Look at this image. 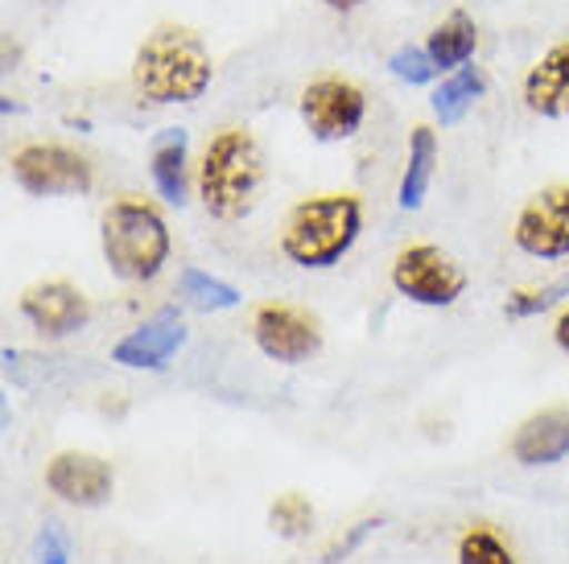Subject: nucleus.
I'll list each match as a JSON object with an SVG mask.
<instances>
[{"label": "nucleus", "instance_id": "5", "mask_svg": "<svg viewBox=\"0 0 569 564\" xmlns=\"http://www.w3.org/2000/svg\"><path fill=\"white\" fill-rule=\"evenodd\" d=\"M392 289L426 310H446L467 293V272L433 243H413L392 264Z\"/></svg>", "mask_w": 569, "mask_h": 564}, {"label": "nucleus", "instance_id": "15", "mask_svg": "<svg viewBox=\"0 0 569 564\" xmlns=\"http://www.w3.org/2000/svg\"><path fill=\"white\" fill-rule=\"evenodd\" d=\"M186 128H166L153 141V157H149V173H153L157 194L170 207L186 202Z\"/></svg>", "mask_w": 569, "mask_h": 564}, {"label": "nucleus", "instance_id": "4", "mask_svg": "<svg viewBox=\"0 0 569 564\" xmlns=\"http://www.w3.org/2000/svg\"><path fill=\"white\" fill-rule=\"evenodd\" d=\"M100 248L108 269L120 281H153L157 272L170 264V226L166 219L137 198L112 202L100 219Z\"/></svg>", "mask_w": 569, "mask_h": 564}, {"label": "nucleus", "instance_id": "1", "mask_svg": "<svg viewBox=\"0 0 569 564\" xmlns=\"http://www.w3.org/2000/svg\"><path fill=\"white\" fill-rule=\"evenodd\" d=\"M211 54L199 33L182 26H161L141 42L132 58V87L149 103H194L211 87Z\"/></svg>", "mask_w": 569, "mask_h": 564}, {"label": "nucleus", "instance_id": "10", "mask_svg": "<svg viewBox=\"0 0 569 564\" xmlns=\"http://www.w3.org/2000/svg\"><path fill=\"white\" fill-rule=\"evenodd\" d=\"M21 318H26L42 339H71L91 322V301L74 284L46 281L21 293Z\"/></svg>", "mask_w": 569, "mask_h": 564}, {"label": "nucleus", "instance_id": "13", "mask_svg": "<svg viewBox=\"0 0 569 564\" xmlns=\"http://www.w3.org/2000/svg\"><path fill=\"white\" fill-rule=\"evenodd\" d=\"M525 108L545 120H569V42L545 50L541 62L525 74Z\"/></svg>", "mask_w": 569, "mask_h": 564}, {"label": "nucleus", "instance_id": "18", "mask_svg": "<svg viewBox=\"0 0 569 564\" xmlns=\"http://www.w3.org/2000/svg\"><path fill=\"white\" fill-rule=\"evenodd\" d=\"M483 87H487V79L475 71V67H458V71L433 91L429 108H433V115H438L441 124H462L467 112L475 108V99L483 95Z\"/></svg>", "mask_w": 569, "mask_h": 564}, {"label": "nucleus", "instance_id": "12", "mask_svg": "<svg viewBox=\"0 0 569 564\" xmlns=\"http://www.w3.org/2000/svg\"><path fill=\"white\" fill-rule=\"evenodd\" d=\"M186 346V322L178 310H157L149 322H141L132 334L112 346V363L132 371H161L173 354Z\"/></svg>", "mask_w": 569, "mask_h": 564}, {"label": "nucleus", "instance_id": "9", "mask_svg": "<svg viewBox=\"0 0 569 564\" xmlns=\"http://www.w3.org/2000/svg\"><path fill=\"white\" fill-rule=\"evenodd\" d=\"M516 248L532 260H566L569 255V185H549L525 202L512 231Z\"/></svg>", "mask_w": 569, "mask_h": 564}, {"label": "nucleus", "instance_id": "17", "mask_svg": "<svg viewBox=\"0 0 569 564\" xmlns=\"http://www.w3.org/2000/svg\"><path fill=\"white\" fill-rule=\"evenodd\" d=\"M475 46H479V29L467 13H450L433 33H429V58L438 62V71H458L475 58Z\"/></svg>", "mask_w": 569, "mask_h": 564}, {"label": "nucleus", "instance_id": "16", "mask_svg": "<svg viewBox=\"0 0 569 564\" xmlns=\"http://www.w3.org/2000/svg\"><path fill=\"white\" fill-rule=\"evenodd\" d=\"M433 165H438V137L433 128H413L409 137V161H405V178H400V194L397 202L405 211H417L429 194V182H433Z\"/></svg>", "mask_w": 569, "mask_h": 564}, {"label": "nucleus", "instance_id": "3", "mask_svg": "<svg viewBox=\"0 0 569 564\" xmlns=\"http://www.w3.org/2000/svg\"><path fill=\"white\" fill-rule=\"evenodd\" d=\"M363 211L351 194H322L293 207L281 231V252L298 269H335L356 248Z\"/></svg>", "mask_w": 569, "mask_h": 564}, {"label": "nucleus", "instance_id": "8", "mask_svg": "<svg viewBox=\"0 0 569 564\" xmlns=\"http://www.w3.org/2000/svg\"><path fill=\"white\" fill-rule=\"evenodd\" d=\"M252 339H257L260 354L272 359V363H284V367H298V363H310L313 354L322 351V330L310 313L293 310V305H260L257 318H252Z\"/></svg>", "mask_w": 569, "mask_h": 564}, {"label": "nucleus", "instance_id": "14", "mask_svg": "<svg viewBox=\"0 0 569 564\" xmlns=\"http://www.w3.org/2000/svg\"><path fill=\"white\" fill-rule=\"evenodd\" d=\"M512 457L520 466H557L569 457V409H545L528 416L512 437Z\"/></svg>", "mask_w": 569, "mask_h": 564}, {"label": "nucleus", "instance_id": "6", "mask_svg": "<svg viewBox=\"0 0 569 564\" xmlns=\"http://www.w3.org/2000/svg\"><path fill=\"white\" fill-rule=\"evenodd\" d=\"M13 182L29 198H71L96 185V173L67 144H26L13 153Z\"/></svg>", "mask_w": 569, "mask_h": 564}, {"label": "nucleus", "instance_id": "11", "mask_svg": "<svg viewBox=\"0 0 569 564\" xmlns=\"http://www.w3.org/2000/svg\"><path fill=\"white\" fill-rule=\"evenodd\" d=\"M46 486L71 507H103L116 491V474L96 453H58L46 466Z\"/></svg>", "mask_w": 569, "mask_h": 564}, {"label": "nucleus", "instance_id": "2", "mask_svg": "<svg viewBox=\"0 0 569 564\" xmlns=\"http://www.w3.org/2000/svg\"><path fill=\"white\" fill-rule=\"evenodd\" d=\"M264 153L257 137L248 128H223L207 153L199 170V194L207 214L236 223L243 214H252L260 190H264Z\"/></svg>", "mask_w": 569, "mask_h": 564}, {"label": "nucleus", "instance_id": "21", "mask_svg": "<svg viewBox=\"0 0 569 564\" xmlns=\"http://www.w3.org/2000/svg\"><path fill=\"white\" fill-rule=\"evenodd\" d=\"M458 564H516V556L491 527H470L458 540Z\"/></svg>", "mask_w": 569, "mask_h": 564}, {"label": "nucleus", "instance_id": "25", "mask_svg": "<svg viewBox=\"0 0 569 564\" xmlns=\"http://www.w3.org/2000/svg\"><path fill=\"white\" fill-rule=\"evenodd\" d=\"M380 527H385V520H359L356 527L347 532V536H339L327 552H322V561H318V564H342L347 556H351V552L359 548V544H363V540L371 536V532H380Z\"/></svg>", "mask_w": 569, "mask_h": 564}, {"label": "nucleus", "instance_id": "24", "mask_svg": "<svg viewBox=\"0 0 569 564\" xmlns=\"http://www.w3.org/2000/svg\"><path fill=\"white\" fill-rule=\"evenodd\" d=\"M33 561L38 564H71V536L58 520H46L33 540Z\"/></svg>", "mask_w": 569, "mask_h": 564}, {"label": "nucleus", "instance_id": "20", "mask_svg": "<svg viewBox=\"0 0 569 564\" xmlns=\"http://www.w3.org/2000/svg\"><path fill=\"white\" fill-rule=\"evenodd\" d=\"M269 523L272 532L284 540H301L306 532L313 527V503L306 498V494H281L277 503L269 507Z\"/></svg>", "mask_w": 569, "mask_h": 564}, {"label": "nucleus", "instance_id": "22", "mask_svg": "<svg viewBox=\"0 0 569 564\" xmlns=\"http://www.w3.org/2000/svg\"><path fill=\"white\" fill-rule=\"evenodd\" d=\"M569 296V272L566 276H557L553 284H545V289H525V293H512L508 296V318H537V313L553 310Z\"/></svg>", "mask_w": 569, "mask_h": 564}, {"label": "nucleus", "instance_id": "23", "mask_svg": "<svg viewBox=\"0 0 569 564\" xmlns=\"http://www.w3.org/2000/svg\"><path fill=\"white\" fill-rule=\"evenodd\" d=\"M388 71L397 74L400 83H413V87H421V83H433L438 79V62L429 58V50L426 46H400L397 54L388 58Z\"/></svg>", "mask_w": 569, "mask_h": 564}, {"label": "nucleus", "instance_id": "27", "mask_svg": "<svg viewBox=\"0 0 569 564\" xmlns=\"http://www.w3.org/2000/svg\"><path fill=\"white\" fill-rule=\"evenodd\" d=\"M330 9H342V13H347V9H359V4H363V0H327Z\"/></svg>", "mask_w": 569, "mask_h": 564}, {"label": "nucleus", "instance_id": "7", "mask_svg": "<svg viewBox=\"0 0 569 564\" xmlns=\"http://www.w3.org/2000/svg\"><path fill=\"white\" fill-rule=\"evenodd\" d=\"M301 124L310 128L313 141H351L368 120V99L351 79H313L301 91Z\"/></svg>", "mask_w": 569, "mask_h": 564}, {"label": "nucleus", "instance_id": "19", "mask_svg": "<svg viewBox=\"0 0 569 564\" xmlns=\"http://www.w3.org/2000/svg\"><path fill=\"white\" fill-rule=\"evenodd\" d=\"M178 293H182L186 305H194L202 313H219V310H236L240 305V289L228 281H219L202 269H182L178 276Z\"/></svg>", "mask_w": 569, "mask_h": 564}, {"label": "nucleus", "instance_id": "26", "mask_svg": "<svg viewBox=\"0 0 569 564\" xmlns=\"http://www.w3.org/2000/svg\"><path fill=\"white\" fill-rule=\"evenodd\" d=\"M553 339H557V346H561V351L569 354V310L561 313V318H557V330H553Z\"/></svg>", "mask_w": 569, "mask_h": 564}]
</instances>
